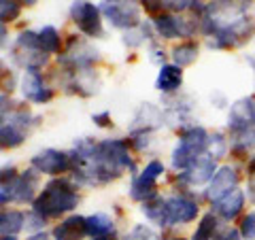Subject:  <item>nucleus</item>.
Instances as JSON below:
<instances>
[{
    "label": "nucleus",
    "mask_w": 255,
    "mask_h": 240,
    "mask_svg": "<svg viewBox=\"0 0 255 240\" xmlns=\"http://www.w3.org/2000/svg\"><path fill=\"white\" fill-rule=\"evenodd\" d=\"M77 204H79L77 183L66 177H60V179H51L41 189V194L32 202V211L45 219H58L62 215L77 209Z\"/></svg>",
    "instance_id": "nucleus-1"
},
{
    "label": "nucleus",
    "mask_w": 255,
    "mask_h": 240,
    "mask_svg": "<svg viewBox=\"0 0 255 240\" xmlns=\"http://www.w3.org/2000/svg\"><path fill=\"white\" fill-rule=\"evenodd\" d=\"M209 136L211 134L206 132L202 125L189 123L187 127H181L179 142H177V147L172 149V155H170V164H172L174 170L185 172L187 168L194 166L196 159L206 153Z\"/></svg>",
    "instance_id": "nucleus-2"
},
{
    "label": "nucleus",
    "mask_w": 255,
    "mask_h": 240,
    "mask_svg": "<svg viewBox=\"0 0 255 240\" xmlns=\"http://www.w3.org/2000/svg\"><path fill=\"white\" fill-rule=\"evenodd\" d=\"M36 189H38V172L34 168H28L23 172H17L13 179L2 181V191H0V202L2 206L17 202H34L36 200Z\"/></svg>",
    "instance_id": "nucleus-3"
},
{
    "label": "nucleus",
    "mask_w": 255,
    "mask_h": 240,
    "mask_svg": "<svg viewBox=\"0 0 255 240\" xmlns=\"http://www.w3.org/2000/svg\"><path fill=\"white\" fill-rule=\"evenodd\" d=\"M100 11L111 26L126 32L132 28H138L142 23L138 4L134 0H102Z\"/></svg>",
    "instance_id": "nucleus-4"
},
{
    "label": "nucleus",
    "mask_w": 255,
    "mask_h": 240,
    "mask_svg": "<svg viewBox=\"0 0 255 240\" xmlns=\"http://www.w3.org/2000/svg\"><path fill=\"white\" fill-rule=\"evenodd\" d=\"M13 60L19 64L23 68H38L41 70L45 64H47V55L41 47V41H38V32H32V30H26L21 32L15 41V47H13Z\"/></svg>",
    "instance_id": "nucleus-5"
},
{
    "label": "nucleus",
    "mask_w": 255,
    "mask_h": 240,
    "mask_svg": "<svg viewBox=\"0 0 255 240\" xmlns=\"http://www.w3.org/2000/svg\"><path fill=\"white\" fill-rule=\"evenodd\" d=\"M70 19L73 23L90 38L105 36V26H102V11L90 0H75L70 6Z\"/></svg>",
    "instance_id": "nucleus-6"
},
{
    "label": "nucleus",
    "mask_w": 255,
    "mask_h": 240,
    "mask_svg": "<svg viewBox=\"0 0 255 240\" xmlns=\"http://www.w3.org/2000/svg\"><path fill=\"white\" fill-rule=\"evenodd\" d=\"M164 174V164L159 159H151V162L142 168L140 174L132 177L130 185V198L136 202H147L153 196H157V179Z\"/></svg>",
    "instance_id": "nucleus-7"
},
{
    "label": "nucleus",
    "mask_w": 255,
    "mask_h": 240,
    "mask_svg": "<svg viewBox=\"0 0 255 240\" xmlns=\"http://www.w3.org/2000/svg\"><path fill=\"white\" fill-rule=\"evenodd\" d=\"M198 215H200V209H198V202L194 196L172 194L166 198V228L185 226V223L194 221Z\"/></svg>",
    "instance_id": "nucleus-8"
},
{
    "label": "nucleus",
    "mask_w": 255,
    "mask_h": 240,
    "mask_svg": "<svg viewBox=\"0 0 255 240\" xmlns=\"http://www.w3.org/2000/svg\"><path fill=\"white\" fill-rule=\"evenodd\" d=\"M30 168H34L38 174H49V177H58V174L73 170V157L66 151L58 149H45L30 159Z\"/></svg>",
    "instance_id": "nucleus-9"
},
{
    "label": "nucleus",
    "mask_w": 255,
    "mask_h": 240,
    "mask_svg": "<svg viewBox=\"0 0 255 240\" xmlns=\"http://www.w3.org/2000/svg\"><path fill=\"white\" fill-rule=\"evenodd\" d=\"M153 30L157 36L162 38H177V36H191L196 32V28L200 26L198 19H185V17H177L170 13H162L153 17Z\"/></svg>",
    "instance_id": "nucleus-10"
},
{
    "label": "nucleus",
    "mask_w": 255,
    "mask_h": 240,
    "mask_svg": "<svg viewBox=\"0 0 255 240\" xmlns=\"http://www.w3.org/2000/svg\"><path fill=\"white\" fill-rule=\"evenodd\" d=\"M255 127V98H241L230 107L228 113V130L230 136L243 134Z\"/></svg>",
    "instance_id": "nucleus-11"
},
{
    "label": "nucleus",
    "mask_w": 255,
    "mask_h": 240,
    "mask_svg": "<svg viewBox=\"0 0 255 240\" xmlns=\"http://www.w3.org/2000/svg\"><path fill=\"white\" fill-rule=\"evenodd\" d=\"M19 90L21 96L34 105H45L53 98V90L43 83V75L38 68H26L19 79Z\"/></svg>",
    "instance_id": "nucleus-12"
},
{
    "label": "nucleus",
    "mask_w": 255,
    "mask_h": 240,
    "mask_svg": "<svg viewBox=\"0 0 255 240\" xmlns=\"http://www.w3.org/2000/svg\"><path fill=\"white\" fill-rule=\"evenodd\" d=\"M217 159L213 155L204 153L202 157H198L194 166L187 168L185 172H179V181L185 183V185H204V183H211V179L215 177V172H217Z\"/></svg>",
    "instance_id": "nucleus-13"
},
{
    "label": "nucleus",
    "mask_w": 255,
    "mask_h": 240,
    "mask_svg": "<svg viewBox=\"0 0 255 240\" xmlns=\"http://www.w3.org/2000/svg\"><path fill=\"white\" fill-rule=\"evenodd\" d=\"M238 187V172L236 168L232 166H221L217 172H215V177L211 179L209 187L204 191V198L209 200V202H217L221 200L226 194H230L232 189Z\"/></svg>",
    "instance_id": "nucleus-14"
},
{
    "label": "nucleus",
    "mask_w": 255,
    "mask_h": 240,
    "mask_svg": "<svg viewBox=\"0 0 255 240\" xmlns=\"http://www.w3.org/2000/svg\"><path fill=\"white\" fill-rule=\"evenodd\" d=\"M243 209H245V191L238 187L226 194L221 200H217V202H213V213L223 221H234L243 213Z\"/></svg>",
    "instance_id": "nucleus-15"
},
{
    "label": "nucleus",
    "mask_w": 255,
    "mask_h": 240,
    "mask_svg": "<svg viewBox=\"0 0 255 240\" xmlns=\"http://www.w3.org/2000/svg\"><path fill=\"white\" fill-rule=\"evenodd\" d=\"M85 236H87V217H81V215H70V217L62 219L51 230L53 240H83Z\"/></svg>",
    "instance_id": "nucleus-16"
},
{
    "label": "nucleus",
    "mask_w": 255,
    "mask_h": 240,
    "mask_svg": "<svg viewBox=\"0 0 255 240\" xmlns=\"http://www.w3.org/2000/svg\"><path fill=\"white\" fill-rule=\"evenodd\" d=\"M183 85V70L177 64H162L155 79V90L166 96L177 94Z\"/></svg>",
    "instance_id": "nucleus-17"
},
{
    "label": "nucleus",
    "mask_w": 255,
    "mask_h": 240,
    "mask_svg": "<svg viewBox=\"0 0 255 240\" xmlns=\"http://www.w3.org/2000/svg\"><path fill=\"white\" fill-rule=\"evenodd\" d=\"M140 211L151 223H155L157 228H166V198H162L159 194L153 196L151 200H147V202H142Z\"/></svg>",
    "instance_id": "nucleus-18"
},
{
    "label": "nucleus",
    "mask_w": 255,
    "mask_h": 240,
    "mask_svg": "<svg viewBox=\"0 0 255 240\" xmlns=\"http://www.w3.org/2000/svg\"><path fill=\"white\" fill-rule=\"evenodd\" d=\"M115 234V223L105 213H96L87 217V236L100 238V236H113Z\"/></svg>",
    "instance_id": "nucleus-19"
},
{
    "label": "nucleus",
    "mask_w": 255,
    "mask_h": 240,
    "mask_svg": "<svg viewBox=\"0 0 255 240\" xmlns=\"http://www.w3.org/2000/svg\"><path fill=\"white\" fill-rule=\"evenodd\" d=\"M23 228H26V215L21 211H2V217H0L2 236H17Z\"/></svg>",
    "instance_id": "nucleus-20"
},
{
    "label": "nucleus",
    "mask_w": 255,
    "mask_h": 240,
    "mask_svg": "<svg viewBox=\"0 0 255 240\" xmlns=\"http://www.w3.org/2000/svg\"><path fill=\"white\" fill-rule=\"evenodd\" d=\"M217 230H219V217L211 211V213L202 215V219L198 223L191 240H213L215 234H217Z\"/></svg>",
    "instance_id": "nucleus-21"
},
{
    "label": "nucleus",
    "mask_w": 255,
    "mask_h": 240,
    "mask_svg": "<svg viewBox=\"0 0 255 240\" xmlns=\"http://www.w3.org/2000/svg\"><path fill=\"white\" fill-rule=\"evenodd\" d=\"M38 41H41V47L47 55L60 53V49H62V36H60L58 28H53V26H45L38 30Z\"/></svg>",
    "instance_id": "nucleus-22"
},
{
    "label": "nucleus",
    "mask_w": 255,
    "mask_h": 240,
    "mask_svg": "<svg viewBox=\"0 0 255 240\" xmlns=\"http://www.w3.org/2000/svg\"><path fill=\"white\" fill-rule=\"evenodd\" d=\"M196 60H198V45L194 41H185L172 49V64H177L181 68L194 64Z\"/></svg>",
    "instance_id": "nucleus-23"
},
{
    "label": "nucleus",
    "mask_w": 255,
    "mask_h": 240,
    "mask_svg": "<svg viewBox=\"0 0 255 240\" xmlns=\"http://www.w3.org/2000/svg\"><path fill=\"white\" fill-rule=\"evenodd\" d=\"M128 142H130V147L136 151V153H142V151H147L151 147V142H153V132L149 130V127H134L128 136Z\"/></svg>",
    "instance_id": "nucleus-24"
},
{
    "label": "nucleus",
    "mask_w": 255,
    "mask_h": 240,
    "mask_svg": "<svg viewBox=\"0 0 255 240\" xmlns=\"http://www.w3.org/2000/svg\"><path fill=\"white\" fill-rule=\"evenodd\" d=\"M206 153L213 155L215 159L226 157L230 153V138H226L223 132H213L209 136V147H206Z\"/></svg>",
    "instance_id": "nucleus-25"
},
{
    "label": "nucleus",
    "mask_w": 255,
    "mask_h": 240,
    "mask_svg": "<svg viewBox=\"0 0 255 240\" xmlns=\"http://www.w3.org/2000/svg\"><path fill=\"white\" fill-rule=\"evenodd\" d=\"M124 240H162V238H159L149 226H145V223H138V226H134L124 236Z\"/></svg>",
    "instance_id": "nucleus-26"
},
{
    "label": "nucleus",
    "mask_w": 255,
    "mask_h": 240,
    "mask_svg": "<svg viewBox=\"0 0 255 240\" xmlns=\"http://www.w3.org/2000/svg\"><path fill=\"white\" fill-rule=\"evenodd\" d=\"M21 13V6L15 2V0H0V17H2V23L6 26L9 21H15Z\"/></svg>",
    "instance_id": "nucleus-27"
},
{
    "label": "nucleus",
    "mask_w": 255,
    "mask_h": 240,
    "mask_svg": "<svg viewBox=\"0 0 255 240\" xmlns=\"http://www.w3.org/2000/svg\"><path fill=\"white\" fill-rule=\"evenodd\" d=\"M243 234V240H255V211L247 213L241 219V226H238Z\"/></svg>",
    "instance_id": "nucleus-28"
},
{
    "label": "nucleus",
    "mask_w": 255,
    "mask_h": 240,
    "mask_svg": "<svg viewBox=\"0 0 255 240\" xmlns=\"http://www.w3.org/2000/svg\"><path fill=\"white\" fill-rule=\"evenodd\" d=\"M196 2H198V0H164L166 9L172 11V13H183L187 9H194Z\"/></svg>",
    "instance_id": "nucleus-29"
},
{
    "label": "nucleus",
    "mask_w": 255,
    "mask_h": 240,
    "mask_svg": "<svg viewBox=\"0 0 255 240\" xmlns=\"http://www.w3.org/2000/svg\"><path fill=\"white\" fill-rule=\"evenodd\" d=\"M45 223H47V219H45V217H41V215L34 213V211H30V213L26 215V228H30V230H34V232H43Z\"/></svg>",
    "instance_id": "nucleus-30"
},
{
    "label": "nucleus",
    "mask_w": 255,
    "mask_h": 240,
    "mask_svg": "<svg viewBox=\"0 0 255 240\" xmlns=\"http://www.w3.org/2000/svg\"><path fill=\"white\" fill-rule=\"evenodd\" d=\"M142 9H145L151 17H157V15H162V9H164V0H140Z\"/></svg>",
    "instance_id": "nucleus-31"
},
{
    "label": "nucleus",
    "mask_w": 255,
    "mask_h": 240,
    "mask_svg": "<svg viewBox=\"0 0 255 240\" xmlns=\"http://www.w3.org/2000/svg\"><path fill=\"white\" fill-rule=\"evenodd\" d=\"M92 119L96 121V125H100V127H111V125H113V121H111V113H109V111H102V113H96Z\"/></svg>",
    "instance_id": "nucleus-32"
},
{
    "label": "nucleus",
    "mask_w": 255,
    "mask_h": 240,
    "mask_svg": "<svg viewBox=\"0 0 255 240\" xmlns=\"http://www.w3.org/2000/svg\"><path fill=\"white\" fill-rule=\"evenodd\" d=\"M149 60L151 62H155V64H159V66H162V62H164V51H159V49H151V55H149Z\"/></svg>",
    "instance_id": "nucleus-33"
},
{
    "label": "nucleus",
    "mask_w": 255,
    "mask_h": 240,
    "mask_svg": "<svg viewBox=\"0 0 255 240\" xmlns=\"http://www.w3.org/2000/svg\"><path fill=\"white\" fill-rule=\"evenodd\" d=\"M247 172H249V177H255V155H251L249 164H247Z\"/></svg>",
    "instance_id": "nucleus-34"
},
{
    "label": "nucleus",
    "mask_w": 255,
    "mask_h": 240,
    "mask_svg": "<svg viewBox=\"0 0 255 240\" xmlns=\"http://www.w3.org/2000/svg\"><path fill=\"white\" fill-rule=\"evenodd\" d=\"M28 240H49V236H47L45 232H34V234H32Z\"/></svg>",
    "instance_id": "nucleus-35"
},
{
    "label": "nucleus",
    "mask_w": 255,
    "mask_h": 240,
    "mask_svg": "<svg viewBox=\"0 0 255 240\" xmlns=\"http://www.w3.org/2000/svg\"><path fill=\"white\" fill-rule=\"evenodd\" d=\"M15 2H17L19 6H34L38 0H15Z\"/></svg>",
    "instance_id": "nucleus-36"
},
{
    "label": "nucleus",
    "mask_w": 255,
    "mask_h": 240,
    "mask_svg": "<svg viewBox=\"0 0 255 240\" xmlns=\"http://www.w3.org/2000/svg\"><path fill=\"white\" fill-rule=\"evenodd\" d=\"M2 240H17V236H2Z\"/></svg>",
    "instance_id": "nucleus-37"
}]
</instances>
